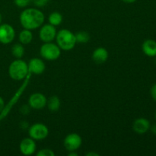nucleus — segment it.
<instances>
[{
	"label": "nucleus",
	"mask_w": 156,
	"mask_h": 156,
	"mask_svg": "<svg viewBox=\"0 0 156 156\" xmlns=\"http://www.w3.org/2000/svg\"><path fill=\"white\" fill-rule=\"evenodd\" d=\"M45 17L39 9L29 8L23 11L20 15V23L24 29L34 30L41 27L44 22Z\"/></svg>",
	"instance_id": "obj_1"
},
{
	"label": "nucleus",
	"mask_w": 156,
	"mask_h": 156,
	"mask_svg": "<svg viewBox=\"0 0 156 156\" xmlns=\"http://www.w3.org/2000/svg\"><path fill=\"white\" fill-rule=\"evenodd\" d=\"M55 39L59 48L66 51L73 50L77 44L75 34L68 29H62L58 31Z\"/></svg>",
	"instance_id": "obj_2"
},
{
	"label": "nucleus",
	"mask_w": 156,
	"mask_h": 156,
	"mask_svg": "<svg viewBox=\"0 0 156 156\" xmlns=\"http://www.w3.org/2000/svg\"><path fill=\"white\" fill-rule=\"evenodd\" d=\"M8 72L10 78L13 80H24L28 75V65L21 59H17L9 65Z\"/></svg>",
	"instance_id": "obj_3"
},
{
	"label": "nucleus",
	"mask_w": 156,
	"mask_h": 156,
	"mask_svg": "<svg viewBox=\"0 0 156 156\" xmlns=\"http://www.w3.org/2000/svg\"><path fill=\"white\" fill-rule=\"evenodd\" d=\"M41 57L49 61L56 60L61 55V49L59 46L52 42L44 43L40 49Z\"/></svg>",
	"instance_id": "obj_4"
},
{
	"label": "nucleus",
	"mask_w": 156,
	"mask_h": 156,
	"mask_svg": "<svg viewBox=\"0 0 156 156\" xmlns=\"http://www.w3.org/2000/svg\"><path fill=\"white\" fill-rule=\"evenodd\" d=\"M28 134L29 136L34 140H45L49 135V129L44 123H37L30 126Z\"/></svg>",
	"instance_id": "obj_5"
},
{
	"label": "nucleus",
	"mask_w": 156,
	"mask_h": 156,
	"mask_svg": "<svg viewBox=\"0 0 156 156\" xmlns=\"http://www.w3.org/2000/svg\"><path fill=\"white\" fill-rule=\"evenodd\" d=\"M15 37V30L9 24H0V43L2 44H11Z\"/></svg>",
	"instance_id": "obj_6"
},
{
	"label": "nucleus",
	"mask_w": 156,
	"mask_h": 156,
	"mask_svg": "<svg viewBox=\"0 0 156 156\" xmlns=\"http://www.w3.org/2000/svg\"><path fill=\"white\" fill-rule=\"evenodd\" d=\"M82 137L77 133H70L66 136L64 139L63 145L64 147L69 152L76 151L82 146Z\"/></svg>",
	"instance_id": "obj_7"
},
{
	"label": "nucleus",
	"mask_w": 156,
	"mask_h": 156,
	"mask_svg": "<svg viewBox=\"0 0 156 156\" xmlns=\"http://www.w3.org/2000/svg\"><path fill=\"white\" fill-rule=\"evenodd\" d=\"M56 30L55 26L50 24L42 26L39 32V37L44 43L52 42L56 38Z\"/></svg>",
	"instance_id": "obj_8"
},
{
	"label": "nucleus",
	"mask_w": 156,
	"mask_h": 156,
	"mask_svg": "<svg viewBox=\"0 0 156 156\" xmlns=\"http://www.w3.org/2000/svg\"><path fill=\"white\" fill-rule=\"evenodd\" d=\"M47 99L42 93H34L28 99V104L30 107L35 110L44 109L47 106Z\"/></svg>",
	"instance_id": "obj_9"
},
{
	"label": "nucleus",
	"mask_w": 156,
	"mask_h": 156,
	"mask_svg": "<svg viewBox=\"0 0 156 156\" xmlns=\"http://www.w3.org/2000/svg\"><path fill=\"white\" fill-rule=\"evenodd\" d=\"M36 143L35 140L32 138H25L21 140L20 143L19 149L20 152L24 155H33L36 150Z\"/></svg>",
	"instance_id": "obj_10"
},
{
	"label": "nucleus",
	"mask_w": 156,
	"mask_h": 156,
	"mask_svg": "<svg viewBox=\"0 0 156 156\" xmlns=\"http://www.w3.org/2000/svg\"><path fill=\"white\" fill-rule=\"evenodd\" d=\"M150 122L144 117L137 118L133 123V129L137 134H145L150 129Z\"/></svg>",
	"instance_id": "obj_11"
},
{
	"label": "nucleus",
	"mask_w": 156,
	"mask_h": 156,
	"mask_svg": "<svg viewBox=\"0 0 156 156\" xmlns=\"http://www.w3.org/2000/svg\"><path fill=\"white\" fill-rule=\"evenodd\" d=\"M27 65H28V72L31 74L41 75L45 71V63L42 59L39 58L31 59Z\"/></svg>",
	"instance_id": "obj_12"
},
{
	"label": "nucleus",
	"mask_w": 156,
	"mask_h": 156,
	"mask_svg": "<svg viewBox=\"0 0 156 156\" xmlns=\"http://www.w3.org/2000/svg\"><path fill=\"white\" fill-rule=\"evenodd\" d=\"M142 50L145 55L149 57L156 56V41L152 39H147L143 43Z\"/></svg>",
	"instance_id": "obj_13"
},
{
	"label": "nucleus",
	"mask_w": 156,
	"mask_h": 156,
	"mask_svg": "<svg viewBox=\"0 0 156 156\" xmlns=\"http://www.w3.org/2000/svg\"><path fill=\"white\" fill-rule=\"evenodd\" d=\"M108 52L104 47H98L92 53V59L95 63L102 64L108 59Z\"/></svg>",
	"instance_id": "obj_14"
},
{
	"label": "nucleus",
	"mask_w": 156,
	"mask_h": 156,
	"mask_svg": "<svg viewBox=\"0 0 156 156\" xmlns=\"http://www.w3.org/2000/svg\"><path fill=\"white\" fill-rule=\"evenodd\" d=\"M18 39H19L20 43L23 45L30 44L33 40V34H32L31 30H28V29L22 30L18 35Z\"/></svg>",
	"instance_id": "obj_15"
},
{
	"label": "nucleus",
	"mask_w": 156,
	"mask_h": 156,
	"mask_svg": "<svg viewBox=\"0 0 156 156\" xmlns=\"http://www.w3.org/2000/svg\"><path fill=\"white\" fill-rule=\"evenodd\" d=\"M47 108L51 111H57L59 109L61 105L60 99L56 95H53L47 101Z\"/></svg>",
	"instance_id": "obj_16"
},
{
	"label": "nucleus",
	"mask_w": 156,
	"mask_h": 156,
	"mask_svg": "<svg viewBox=\"0 0 156 156\" xmlns=\"http://www.w3.org/2000/svg\"><path fill=\"white\" fill-rule=\"evenodd\" d=\"M49 24H52L53 26H58L62 23V15L59 12H52L48 18Z\"/></svg>",
	"instance_id": "obj_17"
},
{
	"label": "nucleus",
	"mask_w": 156,
	"mask_h": 156,
	"mask_svg": "<svg viewBox=\"0 0 156 156\" xmlns=\"http://www.w3.org/2000/svg\"><path fill=\"white\" fill-rule=\"evenodd\" d=\"M12 54L16 59H21L24 54V48L23 44H16L12 47Z\"/></svg>",
	"instance_id": "obj_18"
},
{
	"label": "nucleus",
	"mask_w": 156,
	"mask_h": 156,
	"mask_svg": "<svg viewBox=\"0 0 156 156\" xmlns=\"http://www.w3.org/2000/svg\"><path fill=\"white\" fill-rule=\"evenodd\" d=\"M76 38V42L79 44H86L90 41V34L87 31H79L75 34Z\"/></svg>",
	"instance_id": "obj_19"
},
{
	"label": "nucleus",
	"mask_w": 156,
	"mask_h": 156,
	"mask_svg": "<svg viewBox=\"0 0 156 156\" xmlns=\"http://www.w3.org/2000/svg\"><path fill=\"white\" fill-rule=\"evenodd\" d=\"M37 156H55V153L50 149H43L37 153Z\"/></svg>",
	"instance_id": "obj_20"
},
{
	"label": "nucleus",
	"mask_w": 156,
	"mask_h": 156,
	"mask_svg": "<svg viewBox=\"0 0 156 156\" xmlns=\"http://www.w3.org/2000/svg\"><path fill=\"white\" fill-rule=\"evenodd\" d=\"M30 0H14L15 5L19 8L26 7L30 3Z\"/></svg>",
	"instance_id": "obj_21"
},
{
	"label": "nucleus",
	"mask_w": 156,
	"mask_h": 156,
	"mask_svg": "<svg viewBox=\"0 0 156 156\" xmlns=\"http://www.w3.org/2000/svg\"><path fill=\"white\" fill-rule=\"evenodd\" d=\"M32 2L37 7H44L48 3L49 0H32Z\"/></svg>",
	"instance_id": "obj_22"
},
{
	"label": "nucleus",
	"mask_w": 156,
	"mask_h": 156,
	"mask_svg": "<svg viewBox=\"0 0 156 156\" xmlns=\"http://www.w3.org/2000/svg\"><path fill=\"white\" fill-rule=\"evenodd\" d=\"M150 94L151 97L152 98V99L156 102V83L154 84L152 86V88H151Z\"/></svg>",
	"instance_id": "obj_23"
},
{
	"label": "nucleus",
	"mask_w": 156,
	"mask_h": 156,
	"mask_svg": "<svg viewBox=\"0 0 156 156\" xmlns=\"http://www.w3.org/2000/svg\"><path fill=\"white\" fill-rule=\"evenodd\" d=\"M5 104L4 99H3L0 96V114L2 112L3 109H4V108H5Z\"/></svg>",
	"instance_id": "obj_24"
},
{
	"label": "nucleus",
	"mask_w": 156,
	"mask_h": 156,
	"mask_svg": "<svg viewBox=\"0 0 156 156\" xmlns=\"http://www.w3.org/2000/svg\"><path fill=\"white\" fill-rule=\"evenodd\" d=\"M150 129H151V131H152V133L156 135V124L153 125V126H150Z\"/></svg>",
	"instance_id": "obj_25"
},
{
	"label": "nucleus",
	"mask_w": 156,
	"mask_h": 156,
	"mask_svg": "<svg viewBox=\"0 0 156 156\" xmlns=\"http://www.w3.org/2000/svg\"><path fill=\"white\" fill-rule=\"evenodd\" d=\"M86 156H99V154L96 153V152H90L86 154Z\"/></svg>",
	"instance_id": "obj_26"
},
{
	"label": "nucleus",
	"mask_w": 156,
	"mask_h": 156,
	"mask_svg": "<svg viewBox=\"0 0 156 156\" xmlns=\"http://www.w3.org/2000/svg\"><path fill=\"white\" fill-rule=\"evenodd\" d=\"M122 1L125 3H127V4H131V3L135 2L136 0H122Z\"/></svg>",
	"instance_id": "obj_27"
},
{
	"label": "nucleus",
	"mask_w": 156,
	"mask_h": 156,
	"mask_svg": "<svg viewBox=\"0 0 156 156\" xmlns=\"http://www.w3.org/2000/svg\"><path fill=\"white\" fill-rule=\"evenodd\" d=\"M69 156H78V154L76 152H74V151H73V152H70Z\"/></svg>",
	"instance_id": "obj_28"
},
{
	"label": "nucleus",
	"mask_w": 156,
	"mask_h": 156,
	"mask_svg": "<svg viewBox=\"0 0 156 156\" xmlns=\"http://www.w3.org/2000/svg\"><path fill=\"white\" fill-rule=\"evenodd\" d=\"M2 16L1 13H0V24H2Z\"/></svg>",
	"instance_id": "obj_29"
},
{
	"label": "nucleus",
	"mask_w": 156,
	"mask_h": 156,
	"mask_svg": "<svg viewBox=\"0 0 156 156\" xmlns=\"http://www.w3.org/2000/svg\"><path fill=\"white\" fill-rule=\"evenodd\" d=\"M155 120H156V112H155Z\"/></svg>",
	"instance_id": "obj_30"
},
{
	"label": "nucleus",
	"mask_w": 156,
	"mask_h": 156,
	"mask_svg": "<svg viewBox=\"0 0 156 156\" xmlns=\"http://www.w3.org/2000/svg\"><path fill=\"white\" fill-rule=\"evenodd\" d=\"M155 57H156V56H155ZM155 62H156V59H155Z\"/></svg>",
	"instance_id": "obj_31"
}]
</instances>
